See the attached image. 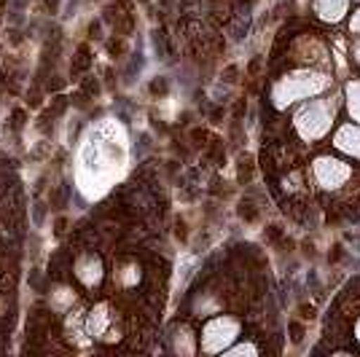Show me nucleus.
<instances>
[{"label":"nucleus","mask_w":360,"mask_h":357,"mask_svg":"<svg viewBox=\"0 0 360 357\" xmlns=\"http://www.w3.org/2000/svg\"><path fill=\"white\" fill-rule=\"evenodd\" d=\"M355 339H358V344H360V320L355 323Z\"/></svg>","instance_id":"nucleus-10"},{"label":"nucleus","mask_w":360,"mask_h":357,"mask_svg":"<svg viewBox=\"0 0 360 357\" xmlns=\"http://www.w3.org/2000/svg\"><path fill=\"white\" fill-rule=\"evenodd\" d=\"M347 110L352 121L360 124V81H349L347 84Z\"/></svg>","instance_id":"nucleus-7"},{"label":"nucleus","mask_w":360,"mask_h":357,"mask_svg":"<svg viewBox=\"0 0 360 357\" xmlns=\"http://www.w3.org/2000/svg\"><path fill=\"white\" fill-rule=\"evenodd\" d=\"M328 86H330L328 75L304 70V73H293V75H288V78H280L277 86L271 89V100H274L277 108H288V105L296 103V100H309V97H315V94L326 91Z\"/></svg>","instance_id":"nucleus-1"},{"label":"nucleus","mask_w":360,"mask_h":357,"mask_svg":"<svg viewBox=\"0 0 360 357\" xmlns=\"http://www.w3.org/2000/svg\"><path fill=\"white\" fill-rule=\"evenodd\" d=\"M237 336H240V323L234 317H215L202 330V349L205 352H224Z\"/></svg>","instance_id":"nucleus-4"},{"label":"nucleus","mask_w":360,"mask_h":357,"mask_svg":"<svg viewBox=\"0 0 360 357\" xmlns=\"http://www.w3.org/2000/svg\"><path fill=\"white\" fill-rule=\"evenodd\" d=\"M312 178L323 191H339L352 180V167L336 156H320L312 164Z\"/></svg>","instance_id":"nucleus-3"},{"label":"nucleus","mask_w":360,"mask_h":357,"mask_svg":"<svg viewBox=\"0 0 360 357\" xmlns=\"http://www.w3.org/2000/svg\"><path fill=\"white\" fill-rule=\"evenodd\" d=\"M333 116H336V103L333 100H312V103L301 105V110L293 119V126H296L301 140L312 143V140H320V137L328 134Z\"/></svg>","instance_id":"nucleus-2"},{"label":"nucleus","mask_w":360,"mask_h":357,"mask_svg":"<svg viewBox=\"0 0 360 357\" xmlns=\"http://www.w3.org/2000/svg\"><path fill=\"white\" fill-rule=\"evenodd\" d=\"M333 148L345 153L347 159H358L360 162V126L345 124L339 132L333 134Z\"/></svg>","instance_id":"nucleus-5"},{"label":"nucleus","mask_w":360,"mask_h":357,"mask_svg":"<svg viewBox=\"0 0 360 357\" xmlns=\"http://www.w3.org/2000/svg\"><path fill=\"white\" fill-rule=\"evenodd\" d=\"M349 30H352V32H360V8H358V14L352 16V22H349Z\"/></svg>","instance_id":"nucleus-9"},{"label":"nucleus","mask_w":360,"mask_h":357,"mask_svg":"<svg viewBox=\"0 0 360 357\" xmlns=\"http://www.w3.org/2000/svg\"><path fill=\"white\" fill-rule=\"evenodd\" d=\"M224 355H258L253 344H240V346H226Z\"/></svg>","instance_id":"nucleus-8"},{"label":"nucleus","mask_w":360,"mask_h":357,"mask_svg":"<svg viewBox=\"0 0 360 357\" xmlns=\"http://www.w3.org/2000/svg\"><path fill=\"white\" fill-rule=\"evenodd\" d=\"M315 14L323 22H339L347 14V0H315Z\"/></svg>","instance_id":"nucleus-6"},{"label":"nucleus","mask_w":360,"mask_h":357,"mask_svg":"<svg viewBox=\"0 0 360 357\" xmlns=\"http://www.w3.org/2000/svg\"><path fill=\"white\" fill-rule=\"evenodd\" d=\"M355 60H358V65H360V46L355 48Z\"/></svg>","instance_id":"nucleus-11"}]
</instances>
